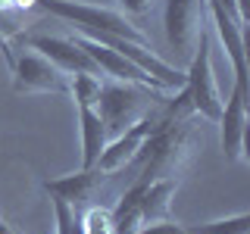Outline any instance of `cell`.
Masks as SVG:
<instances>
[{
  "label": "cell",
  "instance_id": "cell-1",
  "mask_svg": "<svg viewBox=\"0 0 250 234\" xmlns=\"http://www.w3.org/2000/svg\"><path fill=\"white\" fill-rule=\"evenodd\" d=\"M194 153V128L191 119L185 122H172L156 128L153 135L144 137L138 156L131 159V166H138L141 181H160V178H178L182 181L188 162Z\"/></svg>",
  "mask_w": 250,
  "mask_h": 234
},
{
  "label": "cell",
  "instance_id": "cell-2",
  "mask_svg": "<svg viewBox=\"0 0 250 234\" xmlns=\"http://www.w3.org/2000/svg\"><path fill=\"white\" fill-rule=\"evenodd\" d=\"M169 94L172 91H153V88H144V84H135V81L104 78L94 109H97L100 122H104V128H106V140L122 135V131L131 128L135 122H141L163 97H169Z\"/></svg>",
  "mask_w": 250,
  "mask_h": 234
},
{
  "label": "cell",
  "instance_id": "cell-3",
  "mask_svg": "<svg viewBox=\"0 0 250 234\" xmlns=\"http://www.w3.org/2000/svg\"><path fill=\"white\" fill-rule=\"evenodd\" d=\"M44 13H50L53 19L72 22L78 31H104V35H116L125 41H135L150 47L147 35L138 28L135 19H128L125 13L113 10V6H100V3H72V0H38Z\"/></svg>",
  "mask_w": 250,
  "mask_h": 234
},
{
  "label": "cell",
  "instance_id": "cell-4",
  "mask_svg": "<svg viewBox=\"0 0 250 234\" xmlns=\"http://www.w3.org/2000/svg\"><path fill=\"white\" fill-rule=\"evenodd\" d=\"M185 91L191 97L194 113L203 116V119L216 122L219 113H222V94H219V81L213 72V47H209V31H200L197 50H194L191 62L185 69Z\"/></svg>",
  "mask_w": 250,
  "mask_h": 234
},
{
  "label": "cell",
  "instance_id": "cell-5",
  "mask_svg": "<svg viewBox=\"0 0 250 234\" xmlns=\"http://www.w3.org/2000/svg\"><path fill=\"white\" fill-rule=\"evenodd\" d=\"M203 28H207L203 0H166V6H163V31H166V41L178 62H191Z\"/></svg>",
  "mask_w": 250,
  "mask_h": 234
},
{
  "label": "cell",
  "instance_id": "cell-6",
  "mask_svg": "<svg viewBox=\"0 0 250 234\" xmlns=\"http://www.w3.org/2000/svg\"><path fill=\"white\" fill-rule=\"evenodd\" d=\"M10 72L16 94H69V75L25 44L10 57Z\"/></svg>",
  "mask_w": 250,
  "mask_h": 234
},
{
  "label": "cell",
  "instance_id": "cell-7",
  "mask_svg": "<svg viewBox=\"0 0 250 234\" xmlns=\"http://www.w3.org/2000/svg\"><path fill=\"white\" fill-rule=\"evenodd\" d=\"M109 181H113V175H109V172H100L94 166V169H78V172L62 175V178H47L41 187L53 200H62V203H69V206H75L78 213H82L84 206H94V203L106 206L100 197L106 194Z\"/></svg>",
  "mask_w": 250,
  "mask_h": 234
},
{
  "label": "cell",
  "instance_id": "cell-8",
  "mask_svg": "<svg viewBox=\"0 0 250 234\" xmlns=\"http://www.w3.org/2000/svg\"><path fill=\"white\" fill-rule=\"evenodd\" d=\"M219 147L229 162H244L247 159V88L234 84L229 100H222L219 113Z\"/></svg>",
  "mask_w": 250,
  "mask_h": 234
},
{
  "label": "cell",
  "instance_id": "cell-9",
  "mask_svg": "<svg viewBox=\"0 0 250 234\" xmlns=\"http://www.w3.org/2000/svg\"><path fill=\"white\" fill-rule=\"evenodd\" d=\"M22 44L31 47V50H38L41 57H47L53 66L62 69L66 75H97V78H104V75H100V69H97V62H94L88 53L72 41V38L28 35V38H22Z\"/></svg>",
  "mask_w": 250,
  "mask_h": 234
},
{
  "label": "cell",
  "instance_id": "cell-10",
  "mask_svg": "<svg viewBox=\"0 0 250 234\" xmlns=\"http://www.w3.org/2000/svg\"><path fill=\"white\" fill-rule=\"evenodd\" d=\"M207 6V22L216 28L219 44H222L225 57H229L231 69H234V84L247 88V44H244V25L234 16H229L216 0H203Z\"/></svg>",
  "mask_w": 250,
  "mask_h": 234
},
{
  "label": "cell",
  "instance_id": "cell-11",
  "mask_svg": "<svg viewBox=\"0 0 250 234\" xmlns=\"http://www.w3.org/2000/svg\"><path fill=\"white\" fill-rule=\"evenodd\" d=\"M147 135H153V119H150V113H147L141 122H135L131 128H125L122 135H116V137L106 140L104 153L97 156V169H100V172H109V175H116V172H122L125 166H131V159L138 156V150H141V144H144Z\"/></svg>",
  "mask_w": 250,
  "mask_h": 234
},
{
  "label": "cell",
  "instance_id": "cell-12",
  "mask_svg": "<svg viewBox=\"0 0 250 234\" xmlns=\"http://www.w3.org/2000/svg\"><path fill=\"white\" fill-rule=\"evenodd\" d=\"M178 191V178H160V181L144 184L141 194V222L153 225V222H166L172 218V197Z\"/></svg>",
  "mask_w": 250,
  "mask_h": 234
},
{
  "label": "cell",
  "instance_id": "cell-13",
  "mask_svg": "<svg viewBox=\"0 0 250 234\" xmlns=\"http://www.w3.org/2000/svg\"><path fill=\"white\" fill-rule=\"evenodd\" d=\"M78 128H82V169H94L97 156L106 147V128L94 106H78Z\"/></svg>",
  "mask_w": 250,
  "mask_h": 234
},
{
  "label": "cell",
  "instance_id": "cell-14",
  "mask_svg": "<svg viewBox=\"0 0 250 234\" xmlns=\"http://www.w3.org/2000/svg\"><path fill=\"white\" fill-rule=\"evenodd\" d=\"M78 228H82V234H116L109 206H100V203L84 206L82 213H78Z\"/></svg>",
  "mask_w": 250,
  "mask_h": 234
},
{
  "label": "cell",
  "instance_id": "cell-15",
  "mask_svg": "<svg viewBox=\"0 0 250 234\" xmlns=\"http://www.w3.org/2000/svg\"><path fill=\"white\" fill-rule=\"evenodd\" d=\"M247 231H250V215L247 213L216 218V222H203V225H191V228H188V234H247Z\"/></svg>",
  "mask_w": 250,
  "mask_h": 234
},
{
  "label": "cell",
  "instance_id": "cell-16",
  "mask_svg": "<svg viewBox=\"0 0 250 234\" xmlns=\"http://www.w3.org/2000/svg\"><path fill=\"white\" fill-rule=\"evenodd\" d=\"M100 81L97 75H69V97L75 100V106H94L100 94Z\"/></svg>",
  "mask_w": 250,
  "mask_h": 234
},
{
  "label": "cell",
  "instance_id": "cell-17",
  "mask_svg": "<svg viewBox=\"0 0 250 234\" xmlns=\"http://www.w3.org/2000/svg\"><path fill=\"white\" fill-rule=\"evenodd\" d=\"M53 218H57V234H82L75 206H69L62 200H53Z\"/></svg>",
  "mask_w": 250,
  "mask_h": 234
},
{
  "label": "cell",
  "instance_id": "cell-18",
  "mask_svg": "<svg viewBox=\"0 0 250 234\" xmlns=\"http://www.w3.org/2000/svg\"><path fill=\"white\" fill-rule=\"evenodd\" d=\"M116 3H119V13H125L128 19H138V16L153 10L156 0H116Z\"/></svg>",
  "mask_w": 250,
  "mask_h": 234
},
{
  "label": "cell",
  "instance_id": "cell-19",
  "mask_svg": "<svg viewBox=\"0 0 250 234\" xmlns=\"http://www.w3.org/2000/svg\"><path fill=\"white\" fill-rule=\"evenodd\" d=\"M13 35H19V22H16L10 13L0 10V38L6 41V38H13Z\"/></svg>",
  "mask_w": 250,
  "mask_h": 234
},
{
  "label": "cell",
  "instance_id": "cell-20",
  "mask_svg": "<svg viewBox=\"0 0 250 234\" xmlns=\"http://www.w3.org/2000/svg\"><path fill=\"white\" fill-rule=\"evenodd\" d=\"M38 6V0H13V10H31Z\"/></svg>",
  "mask_w": 250,
  "mask_h": 234
},
{
  "label": "cell",
  "instance_id": "cell-21",
  "mask_svg": "<svg viewBox=\"0 0 250 234\" xmlns=\"http://www.w3.org/2000/svg\"><path fill=\"white\" fill-rule=\"evenodd\" d=\"M72 3H100V6H109L113 0H72Z\"/></svg>",
  "mask_w": 250,
  "mask_h": 234
},
{
  "label": "cell",
  "instance_id": "cell-22",
  "mask_svg": "<svg viewBox=\"0 0 250 234\" xmlns=\"http://www.w3.org/2000/svg\"><path fill=\"white\" fill-rule=\"evenodd\" d=\"M0 10H3V13H10V10H13V0H0Z\"/></svg>",
  "mask_w": 250,
  "mask_h": 234
}]
</instances>
